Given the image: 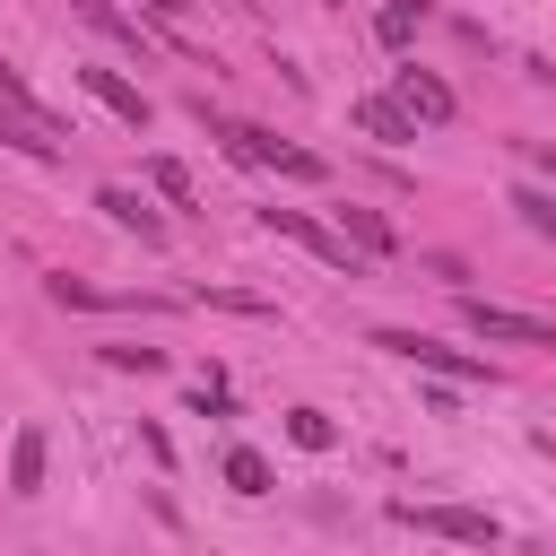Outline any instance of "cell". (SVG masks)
<instances>
[{
	"mask_svg": "<svg viewBox=\"0 0 556 556\" xmlns=\"http://www.w3.org/2000/svg\"><path fill=\"white\" fill-rule=\"evenodd\" d=\"M374 348L400 356V365H417V374H443V382H495L486 356H460V348H443V339H426V330H374Z\"/></svg>",
	"mask_w": 556,
	"mask_h": 556,
	"instance_id": "obj_2",
	"label": "cell"
},
{
	"mask_svg": "<svg viewBox=\"0 0 556 556\" xmlns=\"http://www.w3.org/2000/svg\"><path fill=\"white\" fill-rule=\"evenodd\" d=\"M200 122H208V113H200ZM208 130L226 139V156H235V165H278V174H295V182H321V174H330L313 148H287V139H269L261 122H226V113H217Z\"/></svg>",
	"mask_w": 556,
	"mask_h": 556,
	"instance_id": "obj_1",
	"label": "cell"
},
{
	"mask_svg": "<svg viewBox=\"0 0 556 556\" xmlns=\"http://www.w3.org/2000/svg\"><path fill=\"white\" fill-rule=\"evenodd\" d=\"M417 17H426L417 0H382V17H374V26H382V43H391V52H408V35H417Z\"/></svg>",
	"mask_w": 556,
	"mask_h": 556,
	"instance_id": "obj_16",
	"label": "cell"
},
{
	"mask_svg": "<svg viewBox=\"0 0 556 556\" xmlns=\"http://www.w3.org/2000/svg\"><path fill=\"white\" fill-rule=\"evenodd\" d=\"M200 304H217V313H252V321H269V313H278L269 295H243V287H200Z\"/></svg>",
	"mask_w": 556,
	"mask_h": 556,
	"instance_id": "obj_18",
	"label": "cell"
},
{
	"mask_svg": "<svg viewBox=\"0 0 556 556\" xmlns=\"http://www.w3.org/2000/svg\"><path fill=\"white\" fill-rule=\"evenodd\" d=\"M391 104H400L408 122H452V113H460V104H452V87H443L434 70H417V61H400V70H391Z\"/></svg>",
	"mask_w": 556,
	"mask_h": 556,
	"instance_id": "obj_6",
	"label": "cell"
},
{
	"mask_svg": "<svg viewBox=\"0 0 556 556\" xmlns=\"http://www.w3.org/2000/svg\"><path fill=\"white\" fill-rule=\"evenodd\" d=\"M139 9H148V17H182L191 0H139Z\"/></svg>",
	"mask_w": 556,
	"mask_h": 556,
	"instance_id": "obj_21",
	"label": "cell"
},
{
	"mask_svg": "<svg viewBox=\"0 0 556 556\" xmlns=\"http://www.w3.org/2000/svg\"><path fill=\"white\" fill-rule=\"evenodd\" d=\"M460 321H469L478 339H495V348H556V321L513 313V304H486V295H460Z\"/></svg>",
	"mask_w": 556,
	"mask_h": 556,
	"instance_id": "obj_4",
	"label": "cell"
},
{
	"mask_svg": "<svg viewBox=\"0 0 556 556\" xmlns=\"http://www.w3.org/2000/svg\"><path fill=\"white\" fill-rule=\"evenodd\" d=\"M408 530H426V539H452V547H495L504 530H495V513H469V504H391Z\"/></svg>",
	"mask_w": 556,
	"mask_h": 556,
	"instance_id": "obj_3",
	"label": "cell"
},
{
	"mask_svg": "<svg viewBox=\"0 0 556 556\" xmlns=\"http://www.w3.org/2000/svg\"><path fill=\"white\" fill-rule=\"evenodd\" d=\"M339 217H348V235H356V252H365V261H382V252H391V226H382V208H339Z\"/></svg>",
	"mask_w": 556,
	"mask_h": 556,
	"instance_id": "obj_13",
	"label": "cell"
},
{
	"mask_svg": "<svg viewBox=\"0 0 556 556\" xmlns=\"http://www.w3.org/2000/svg\"><path fill=\"white\" fill-rule=\"evenodd\" d=\"M148 182H156L174 208H191V200H200V191H191V165H174V156H148Z\"/></svg>",
	"mask_w": 556,
	"mask_h": 556,
	"instance_id": "obj_14",
	"label": "cell"
},
{
	"mask_svg": "<svg viewBox=\"0 0 556 556\" xmlns=\"http://www.w3.org/2000/svg\"><path fill=\"white\" fill-rule=\"evenodd\" d=\"M78 78H87V96H96V104H104V113H122V122H130V130H139V122H148V96H139V87H130V78H122V70H78Z\"/></svg>",
	"mask_w": 556,
	"mask_h": 556,
	"instance_id": "obj_8",
	"label": "cell"
},
{
	"mask_svg": "<svg viewBox=\"0 0 556 556\" xmlns=\"http://www.w3.org/2000/svg\"><path fill=\"white\" fill-rule=\"evenodd\" d=\"M226 486H235V495H269L278 478H269V460H261L252 443H235V452H226Z\"/></svg>",
	"mask_w": 556,
	"mask_h": 556,
	"instance_id": "obj_12",
	"label": "cell"
},
{
	"mask_svg": "<svg viewBox=\"0 0 556 556\" xmlns=\"http://www.w3.org/2000/svg\"><path fill=\"white\" fill-rule=\"evenodd\" d=\"M104 365H122V374H165V348H104Z\"/></svg>",
	"mask_w": 556,
	"mask_h": 556,
	"instance_id": "obj_19",
	"label": "cell"
},
{
	"mask_svg": "<svg viewBox=\"0 0 556 556\" xmlns=\"http://www.w3.org/2000/svg\"><path fill=\"white\" fill-rule=\"evenodd\" d=\"M261 226H269V235H287V243H304L313 261H330V269L365 278V261H356V252H348V243H339V235H330L321 217H304V208H261Z\"/></svg>",
	"mask_w": 556,
	"mask_h": 556,
	"instance_id": "obj_5",
	"label": "cell"
},
{
	"mask_svg": "<svg viewBox=\"0 0 556 556\" xmlns=\"http://www.w3.org/2000/svg\"><path fill=\"white\" fill-rule=\"evenodd\" d=\"M356 122H365V130H374L382 148H408V139H417V122H408V113H400L391 96H365V104H356Z\"/></svg>",
	"mask_w": 556,
	"mask_h": 556,
	"instance_id": "obj_9",
	"label": "cell"
},
{
	"mask_svg": "<svg viewBox=\"0 0 556 556\" xmlns=\"http://www.w3.org/2000/svg\"><path fill=\"white\" fill-rule=\"evenodd\" d=\"M96 208H104L113 226H130L139 243H165V217H156V208H148L139 191H122V182H104V191H96Z\"/></svg>",
	"mask_w": 556,
	"mask_h": 556,
	"instance_id": "obj_7",
	"label": "cell"
},
{
	"mask_svg": "<svg viewBox=\"0 0 556 556\" xmlns=\"http://www.w3.org/2000/svg\"><path fill=\"white\" fill-rule=\"evenodd\" d=\"M287 434H295L304 452H330V443H339V426H330L321 408H287Z\"/></svg>",
	"mask_w": 556,
	"mask_h": 556,
	"instance_id": "obj_15",
	"label": "cell"
},
{
	"mask_svg": "<svg viewBox=\"0 0 556 556\" xmlns=\"http://www.w3.org/2000/svg\"><path fill=\"white\" fill-rule=\"evenodd\" d=\"M513 208H521V226H530V235H556V191L521 182V191H513Z\"/></svg>",
	"mask_w": 556,
	"mask_h": 556,
	"instance_id": "obj_17",
	"label": "cell"
},
{
	"mask_svg": "<svg viewBox=\"0 0 556 556\" xmlns=\"http://www.w3.org/2000/svg\"><path fill=\"white\" fill-rule=\"evenodd\" d=\"M9 486H17V495L43 486V426H17V443H9Z\"/></svg>",
	"mask_w": 556,
	"mask_h": 556,
	"instance_id": "obj_10",
	"label": "cell"
},
{
	"mask_svg": "<svg viewBox=\"0 0 556 556\" xmlns=\"http://www.w3.org/2000/svg\"><path fill=\"white\" fill-rule=\"evenodd\" d=\"M70 9H78V17L96 26V35H113V43H130V52L148 43V35H139V17H130V9H113V0H70Z\"/></svg>",
	"mask_w": 556,
	"mask_h": 556,
	"instance_id": "obj_11",
	"label": "cell"
},
{
	"mask_svg": "<svg viewBox=\"0 0 556 556\" xmlns=\"http://www.w3.org/2000/svg\"><path fill=\"white\" fill-rule=\"evenodd\" d=\"M530 165H539V174H556V139H530Z\"/></svg>",
	"mask_w": 556,
	"mask_h": 556,
	"instance_id": "obj_20",
	"label": "cell"
}]
</instances>
